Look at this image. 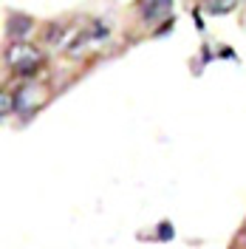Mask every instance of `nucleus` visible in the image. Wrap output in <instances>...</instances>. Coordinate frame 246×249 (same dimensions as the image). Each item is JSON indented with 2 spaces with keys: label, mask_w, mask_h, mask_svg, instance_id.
<instances>
[{
  "label": "nucleus",
  "mask_w": 246,
  "mask_h": 249,
  "mask_svg": "<svg viewBox=\"0 0 246 249\" xmlns=\"http://www.w3.org/2000/svg\"><path fill=\"white\" fill-rule=\"evenodd\" d=\"M235 6L232 3H207V12H212V15H224V12H232Z\"/></svg>",
  "instance_id": "obj_6"
},
{
  "label": "nucleus",
  "mask_w": 246,
  "mask_h": 249,
  "mask_svg": "<svg viewBox=\"0 0 246 249\" xmlns=\"http://www.w3.org/2000/svg\"><path fill=\"white\" fill-rule=\"evenodd\" d=\"M6 60H9V65L15 68L17 74H34L43 65L40 51L34 46H29V43H12V48L6 51Z\"/></svg>",
  "instance_id": "obj_1"
},
{
  "label": "nucleus",
  "mask_w": 246,
  "mask_h": 249,
  "mask_svg": "<svg viewBox=\"0 0 246 249\" xmlns=\"http://www.w3.org/2000/svg\"><path fill=\"white\" fill-rule=\"evenodd\" d=\"M6 29H9V34H12V37H26V34L31 31V17L12 15V17H9V23H6Z\"/></svg>",
  "instance_id": "obj_4"
},
{
  "label": "nucleus",
  "mask_w": 246,
  "mask_h": 249,
  "mask_svg": "<svg viewBox=\"0 0 246 249\" xmlns=\"http://www.w3.org/2000/svg\"><path fill=\"white\" fill-rule=\"evenodd\" d=\"M170 6L167 0H147V3H141V20L144 23H158V20H164L170 15Z\"/></svg>",
  "instance_id": "obj_3"
},
{
  "label": "nucleus",
  "mask_w": 246,
  "mask_h": 249,
  "mask_svg": "<svg viewBox=\"0 0 246 249\" xmlns=\"http://www.w3.org/2000/svg\"><path fill=\"white\" fill-rule=\"evenodd\" d=\"M15 110V102H12V93H3V116H9Z\"/></svg>",
  "instance_id": "obj_7"
},
{
  "label": "nucleus",
  "mask_w": 246,
  "mask_h": 249,
  "mask_svg": "<svg viewBox=\"0 0 246 249\" xmlns=\"http://www.w3.org/2000/svg\"><path fill=\"white\" fill-rule=\"evenodd\" d=\"M60 34H62L60 23H54V26H48V29H46V37H48V43H51V46H57V43H60Z\"/></svg>",
  "instance_id": "obj_5"
},
{
  "label": "nucleus",
  "mask_w": 246,
  "mask_h": 249,
  "mask_svg": "<svg viewBox=\"0 0 246 249\" xmlns=\"http://www.w3.org/2000/svg\"><path fill=\"white\" fill-rule=\"evenodd\" d=\"M46 99H48V93H46L43 85H23V88L15 93V110H20V113H31V110L40 108Z\"/></svg>",
  "instance_id": "obj_2"
}]
</instances>
